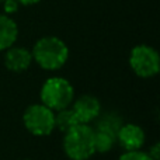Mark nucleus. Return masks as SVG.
I'll list each match as a JSON object with an SVG mask.
<instances>
[{"mask_svg":"<svg viewBox=\"0 0 160 160\" xmlns=\"http://www.w3.org/2000/svg\"><path fill=\"white\" fill-rule=\"evenodd\" d=\"M148 153H149V156L153 160H159V158H160V143L159 142H155V143L150 146V149Z\"/></svg>","mask_w":160,"mask_h":160,"instance_id":"4468645a","label":"nucleus"},{"mask_svg":"<svg viewBox=\"0 0 160 160\" xmlns=\"http://www.w3.org/2000/svg\"><path fill=\"white\" fill-rule=\"evenodd\" d=\"M146 135L142 127L133 122H127L117 131V143L124 150H139L143 148Z\"/></svg>","mask_w":160,"mask_h":160,"instance_id":"0eeeda50","label":"nucleus"},{"mask_svg":"<svg viewBox=\"0 0 160 160\" xmlns=\"http://www.w3.org/2000/svg\"><path fill=\"white\" fill-rule=\"evenodd\" d=\"M3 2H4V0H0V4H2V3H3Z\"/></svg>","mask_w":160,"mask_h":160,"instance_id":"dca6fc26","label":"nucleus"},{"mask_svg":"<svg viewBox=\"0 0 160 160\" xmlns=\"http://www.w3.org/2000/svg\"><path fill=\"white\" fill-rule=\"evenodd\" d=\"M32 62L45 70H59L69 59V48L61 38L53 35L42 37L34 44Z\"/></svg>","mask_w":160,"mask_h":160,"instance_id":"f257e3e1","label":"nucleus"},{"mask_svg":"<svg viewBox=\"0 0 160 160\" xmlns=\"http://www.w3.org/2000/svg\"><path fill=\"white\" fill-rule=\"evenodd\" d=\"M18 37V27L7 16L0 14V52L13 47Z\"/></svg>","mask_w":160,"mask_h":160,"instance_id":"1a4fd4ad","label":"nucleus"},{"mask_svg":"<svg viewBox=\"0 0 160 160\" xmlns=\"http://www.w3.org/2000/svg\"><path fill=\"white\" fill-rule=\"evenodd\" d=\"M118 160H153V159L150 158L148 152H143L142 149H139V150H125L118 158Z\"/></svg>","mask_w":160,"mask_h":160,"instance_id":"f8f14e48","label":"nucleus"},{"mask_svg":"<svg viewBox=\"0 0 160 160\" xmlns=\"http://www.w3.org/2000/svg\"><path fill=\"white\" fill-rule=\"evenodd\" d=\"M63 152L70 160H88L96 153L94 128L87 124H78L63 136Z\"/></svg>","mask_w":160,"mask_h":160,"instance_id":"f03ea898","label":"nucleus"},{"mask_svg":"<svg viewBox=\"0 0 160 160\" xmlns=\"http://www.w3.org/2000/svg\"><path fill=\"white\" fill-rule=\"evenodd\" d=\"M78 124L79 121L70 107L59 110L55 112V129H59L61 132L65 133L66 131H69L70 128H73Z\"/></svg>","mask_w":160,"mask_h":160,"instance_id":"9b49d317","label":"nucleus"},{"mask_svg":"<svg viewBox=\"0 0 160 160\" xmlns=\"http://www.w3.org/2000/svg\"><path fill=\"white\" fill-rule=\"evenodd\" d=\"M129 66L139 78H153L160 70V56L158 51L149 45H136L131 49Z\"/></svg>","mask_w":160,"mask_h":160,"instance_id":"39448f33","label":"nucleus"},{"mask_svg":"<svg viewBox=\"0 0 160 160\" xmlns=\"http://www.w3.org/2000/svg\"><path fill=\"white\" fill-rule=\"evenodd\" d=\"M70 108L78 118L79 124L90 125L101 114V102L93 94H83L79 98L73 100Z\"/></svg>","mask_w":160,"mask_h":160,"instance_id":"423d86ee","label":"nucleus"},{"mask_svg":"<svg viewBox=\"0 0 160 160\" xmlns=\"http://www.w3.org/2000/svg\"><path fill=\"white\" fill-rule=\"evenodd\" d=\"M39 97L42 104L56 112L72 105L75 100V88L68 79L53 76L44 82L39 91Z\"/></svg>","mask_w":160,"mask_h":160,"instance_id":"7ed1b4c3","label":"nucleus"},{"mask_svg":"<svg viewBox=\"0 0 160 160\" xmlns=\"http://www.w3.org/2000/svg\"><path fill=\"white\" fill-rule=\"evenodd\" d=\"M2 4H3V8H4V13L6 14L17 13V10H18V6H20L17 0H4Z\"/></svg>","mask_w":160,"mask_h":160,"instance_id":"ddd939ff","label":"nucleus"},{"mask_svg":"<svg viewBox=\"0 0 160 160\" xmlns=\"http://www.w3.org/2000/svg\"><path fill=\"white\" fill-rule=\"evenodd\" d=\"M32 63L31 51L22 47H10L4 53V66L7 70L14 73H21L27 70Z\"/></svg>","mask_w":160,"mask_h":160,"instance_id":"6e6552de","label":"nucleus"},{"mask_svg":"<svg viewBox=\"0 0 160 160\" xmlns=\"http://www.w3.org/2000/svg\"><path fill=\"white\" fill-rule=\"evenodd\" d=\"M18 4H22V6H34L37 3H39L41 0H17Z\"/></svg>","mask_w":160,"mask_h":160,"instance_id":"2eb2a0df","label":"nucleus"},{"mask_svg":"<svg viewBox=\"0 0 160 160\" xmlns=\"http://www.w3.org/2000/svg\"><path fill=\"white\" fill-rule=\"evenodd\" d=\"M24 160H28V159H24Z\"/></svg>","mask_w":160,"mask_h":160,"instance_id":"f3484780","label":"nucleus"},{"mask_svg":"<svg viewBox=\"0 0 160 160\" xmlns=\"http://www.w3.org/2000/svg\"><path fill=\"white\" fill-rule=\"evenodd\" d=\"M24 127L34 136H47L55 131V112L42 102L31 104L22 114Z\"/></svg>","mask_w":160,"mask_h":160,"instance_id":"20e7f679","label":"nucleus"},{"mask_svg":"<svg viewBox=\"0 0 160 160\" xmlns=\"http://www.w3.org/2000/svg\"><path fill=\"white\" fill-rule=\"evenodd\" d=\"M117 143V131L105 127L94 128V148L96 153H108Z\"/></svg>","mask_w":160,"mask_h":160,"instance_id":"9d476101","label":"nucleus"}]
</instances>
